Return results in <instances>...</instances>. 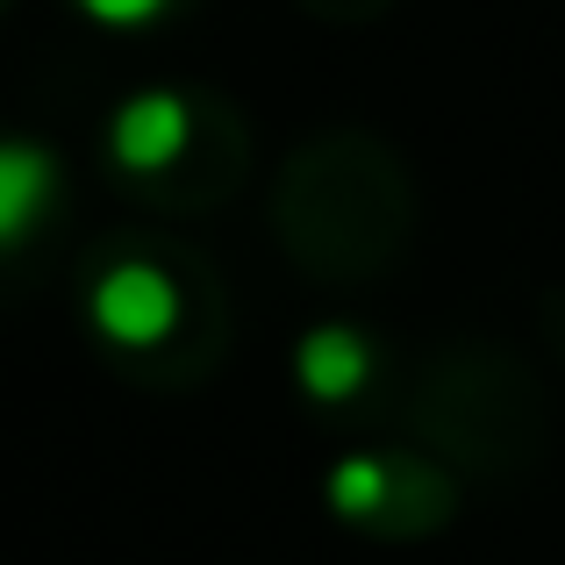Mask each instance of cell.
Returning <instances> with one entry per match:
<instances>
[{"label":"cell","mask_w":565,"mask_h":565,"mask_svg":"<svg viewBox=\"0 0 565 565\" xmlns=\"http://www.w3.org/2000/svg\"><path fill=\"white\" fill-rule=\"evenodd\" d=\"M86 316H94V330L108 337V344L151 351V344H166L172 322H180V287H172L151 258H122V265H108V273L94 279Z\"/></svg>","instance_id":"cell-1"},{"label":"cell","mask_w":565,"mask_h":565,"mask_svg":"<svg viewBox=\"0 0 565 565\" xmlns=\"http://www.w3.org/2000/svg\"><path fill=\"white\" fill-rule=\"evenodd\" d=\"M186 137H193V115L166 86H143V94H129L122 108L108 115V151H115L122 172H166L172 158L186 151Z\"/></svg>","instance_id":"cell-2"},{"label":"cell","mask_w":565,"mask_h":565,"mask_svg":"<svg viewBox=\"0 0 565 565\" xmlns=\"http://www.w3.org/2000/svg\"><path fill=\"white\" fill-rule=\"evenodd\" d=\"M57 207V166L43 143L29 137H0V250L29 244L36 222Z\"/></svg>","instance_id":"cell-3"},{"label":"cell","mask_w":565,"mask_h":565,"mask_svg":"<svg viewBox=\"0 0 565 565\" xmlns=\"http://www.w3.org/2000/svg\"><path fill=\"white\" fill-rule=\"evenodd\" d=\"M365 373H373V344L359 330H344V322H322V330H308L294 344V380L316 401H351L365 386Z\"/></svg>","instance_id":"cell-4"},{"label":"cell","mask_w":565,"mask_h":565,"mask_svg":"<svg viewBox=\"0 0 565 565\" xmlns=\"http://www.w3.org/2000/svg\"><path fill=\"white\" fill-rule=\"evenodd\" d=\"M386 487H394V472H386V458L373 451H351V458H337V472H330V509L337 515H380L386 509Z\"/></svg>","instance_id":"cell-5"},{"label":"cell","mask_w":565,"mask_h":565,"mask_svg":"<svg viewBox=\"0 0 565 565\" xmlns=\"http://www.w3.org/2000/svg\"><path fill=\"white\" fill-rule=\"evenodd\" d=\"M79 8L94 14L100 29H143V22H158L172 0H79Z\"/></svg>","instance_id":"cell-6"}]
</instances>
